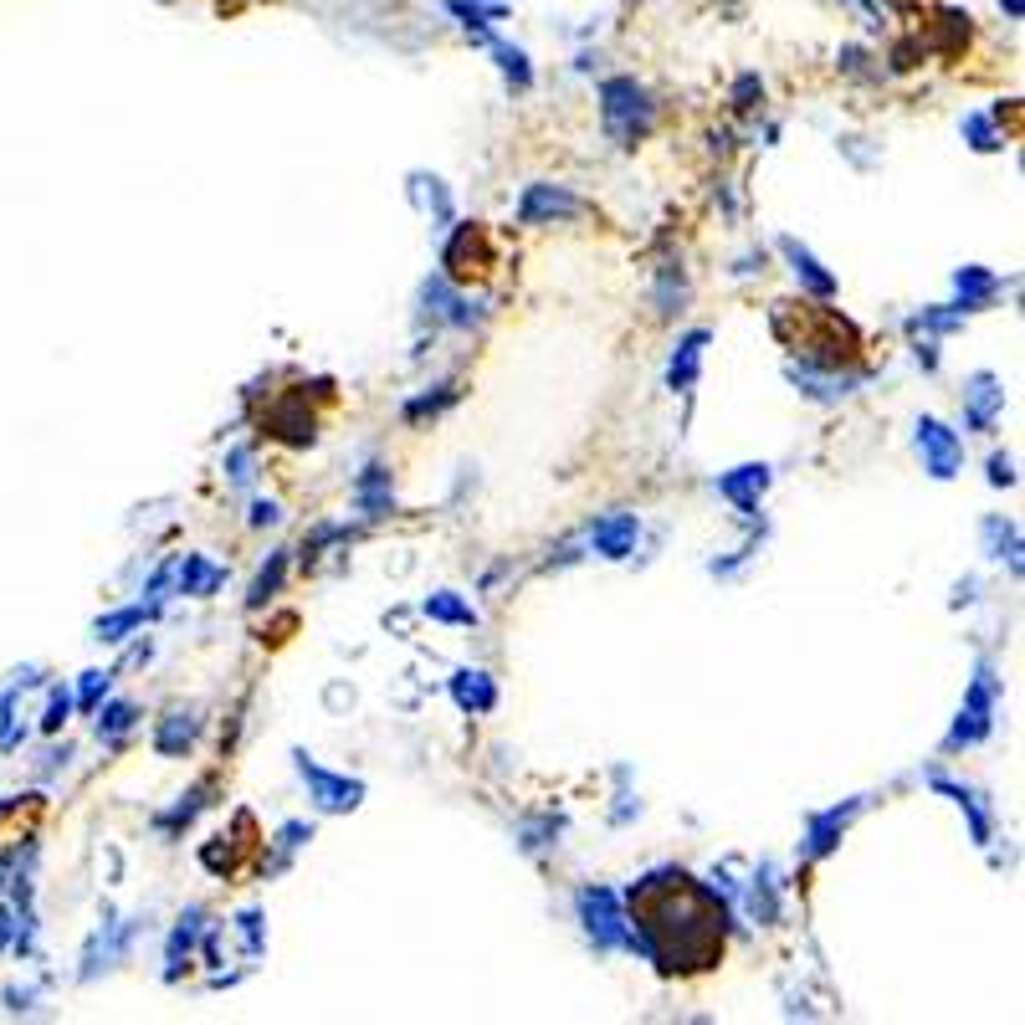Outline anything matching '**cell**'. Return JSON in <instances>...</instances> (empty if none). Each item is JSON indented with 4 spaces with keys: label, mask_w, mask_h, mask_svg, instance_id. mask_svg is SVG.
Returning <instances> with one entry per match:
<instances>
[{
    "label": "cell",
    "mask_w": 1025,
    "mask_h": 1025,
    "mask_svg": "<svg viewBox=\"0 0 1025 1025\" xmlns=\"http://www.w3.org/2000/svg\"><path fill=\"white\" fill-rule=\"evenodd\" d=\"M994 713H1000V677H994L990 662H979V667H975V682L964 688V703H958V718H954V728H949L943 749L954 754V749H969V743L990 739Z\"/></svg>",
    "instance_id": "4"
},
{
    "label": "cell",
    "mask_w": 1025,
    "mask_h": 1025,
    "mask_svg": "<svg viewBox=\"0 0 1025 1025\" xmlns=\"http://www.w3.org/2000/svg\"><path fill=\"white\" fill-rule=\"evenodd\" d=\"M979 534H985V555H990L994 564H1010V574H1021V528H1015V523L990 513V519L979 523Z\"/></svg>",
    "instance_id": "28"
},
{
    "label": "cell",
    "mask_w": 1025,
    "mask_h": 1025,
    "mask_svg": "<svg viewBox=\"0 0 1025 1025\" xmlns=\"http://www.w3.org/2000/svg\"><path fill=\"white\" fill-rule=\"evenodd\" d=\"M68 713H72V692L68 688H51L47 692V713H41V734H62Z\"/></svg>",
    "instance_id": "40"
},
{
    "label": "cell",
    "mask_w": 1025,
    "mask_h": 1025,
    "mask_svg": "<svg viewBox=\"0 0 1025 1025\" xmlns=\"http://www.w3.org/2000/svg\"><path fill=\"white\" fill-rule=\"evenodd\" d=\"M589 205L564 186H528L519 201V221L523 226H555V221H574L585 216Z\"/></svg>",
    "instance_id": "9"
},
{
    "label": "cell",
    "mask_w": 1025,
    "mask_h": 1025,
    "mask_svg": "<svg viewBox=\"0 0 1025 1025\" xmlns=\"http://www.w3.org/2000/svg\"><path fill=\"white\" fill-rule=\"evenodd\" d=\"M631 903V954L656 964L662 975H703L728 943V903L682 867L646 872L625 892Z\"/></svg>",
    "instance_id": "1"
},
{
    "label": "cell",
    "mask_w": 1025,
    "mask_h": 1025,
    "mask_svg": "<svg viewBox=\"0 0 1025 1025\" xmlns=\"http://www.w3.org/2000/svg\"><path fill=\"white\" fill-rule=\"evenodd\" d=\"M779 252H785V262H790V272L800 277V287H806L810 298H836V272L821 267V257L810 252L806 241H795V236H779Z\"/></svg>",
    "instance_id": "18"
},
{
    "label": "cell",
    "mask_w": 1025,
    "mask_h": 1025,
    "mask_svg": "<svg viewBox=\"0 0 1025 1025\" xmlns=\"http://www.w3.org/2000/svg\"><path fill=\"white\" fill-rule=\"evenodd\" d=\"M129 939H134V923H123V928L103 923L98 933H93V943H87V954H83V979H93L98 969H114L118 958L129 954Z\"/></svg>",
    "instance_id": "25"
},
{
    "label": "cell",
    "mask_w": 1025,
    "mask_h": 1025,
    "mask_svg": "<svg viewBox=\"0 0 1025 1025\" xmlns=\"http://www.w3.org/2000/svg\"><path fill=\"white\" fill-rule=\"evenodd\" d=\"M482 41L492 47V57H498V68H503V78H508L513 87H519V93H523L528 83H534V68H528V57H523L519 47H508V41H498V36H488V32H482Z\"/></svg>",
    "instance_id": "35"
},
{
    "label": "cell",
    "mask_w": 1025,
    "mask_h": 1025,
    "mask_svg": "<svg viewBox=\"0 0 1025 1025\" xmlns=\"http://www.w3.org/2000/svg\"><path fill=\"white\" fill-rule=\"evenodd\" d=\"M1000 5H1005V11H1010V16H1015V21H1021V11H1025V0H1000Z\"/></svg>",
    "instance_id": "46"
},
{
    "label": "cell",
    "mask_w": 1025,
    "mask_h": 1025,
    "mask_svg": "<svg viewBox=\"0 0 1025 1025\" xmlns=\"http://www.w3.org/2000/svg\"><path fill=\"white\" fill-rule=\"evenodd\" d=\"M452 703L462 713H472V718H482V713L498 707V682L482 667H462V672H452Z\"/></svg>",
    "instance_id": "21"
},
{
    "label": "cell",
    "mask_w": 1025,
    "mask_h": 1025,
    "mask_svg": "<svg viewBox=\"0 0 1025 1025\" xmlns=\"http://www.w3.org/2000/svg\"><path fill=\"white\" fill-rule=\"evenodd\" d=\"M641 544V519L636 513H606L589 528V549L600 559H631Z\"/></svg>",
    "instance_id": "15"
},
{
    "label": "cell",
    "mask_w": 1025,
    "mask_h": 1025,
    "mask_svg": "<svg viewBox=\"0 0 1025 1025\" xmlns=\"http://www.w3.org/2000/svg\"><path fill=\"white\" fill-rule=\"evenodd\" d=\"M283 519V508L272 503V498H257L252 503V528H267V523H277Z\"/></svg>",
    "instance_id": "44"
},
{
    "label": "cell",
    "mask_w": 1025,
    "mask_h": 1025,
    "mask_svg": "<svg viewBox=\"0 0 1025 1025\" xmlns=\"http://www.w3.org/2000/svg\"><path fill=\"white\" fill-rule=\"evenodd\" d=\"M303 841H313V821H287L283 831H277V857H272L267 872H277V867H287V857L303 846Z\"/></svg>",
    "instance_id": "38"
},
{
    "label": "cell",
    "mask_w": 1025,
    "mask_h": 1025,
    "mask_svg": "<svg viewBox=\"0 0 1025 1025\" xmlns=\"http://www.w3.org/2000/svg\"><path fill=\"white\" fill-rule=\"evenodd\" d=\"M21 739H26V723H21V682L0 692V754H16Z\"/></svg>",
    "instance_id": "31"
},
{
    "label": "cell",
    "mask_w": 1025,
    "mask_h": 1025,
    "mask_svg": "<svg viewBox=\"0 0 1025 1025\" xmlns=\"http://www.w3.org/2000/svg\"><path fill=\"white\" fill-rule=\"evenodd\" d=\"M913 441H918V456H923V472L933 482H954L964 472V437L954 426H943L939 416H923L913 426Z\"/></svg>",
    "instance_id": "8"
},
{
    "label": "cell",
    "mask_w": 1025,
    "mask_h": 1025,
    "mask_svg": "<svg viewBox=\"0 0 1025 1025\" xmlns=\"http://www.w3.org/2000/svg\"><path fill=\"white\" fill-rule=\"evenodd\" d=\"M707 344H713V329H692V334L677 338L672 365H667V390H677V395H692V385H698V374H703V354H707Z\"/></svg>",
    "instance_id": "17"
},
{
    "label": "cell",
    "mask_w": 1025,
    "mask_h": 1025,
    "mask_svg": "<svg viewBox=\"0 0 1025 1025\" xmlns=\"http://www.w3.org/2000/svg\"><path fill=\"white\" fill-rule=\"evenodd\" d=\"M16 913H11V908H0V954H5V949H11V943H16Z\"/></svg>",
    "instance_id": "45"
},
{
    "label": "cell",
    "mask_w": 1025,
    "mask_h": 1025,
    "mask_svg": "<svg viewBox=\"0 0 1025 1025\" xmlns=\"http://www.w3.org/2000/svg\"><path fill=\"white\" fill-rule=\"evenodd\" d=\"M298 401H303V395L272 405L267 416H262V431H267V437H277V441H287V446H308L319 431H313V416H303V410H298Z\"/></svg>",
    "instance_id": "23"
},
{
    "label": "cell",
    "mask_w": 1025,
    "mask_h": 1025,
    "mask_svg": "<svg viewBox=\"0 0 1025 1025\" xmlns=\"http://www.w3.org/2000/svg\"><path fill=\"white\" fill-rule=\"evenodd\" d=\"M226 472H231V488H252V446H236L231 456H226Z\"/></svg>",
    "instance_id": "42"
},
{
    "label": "cell",
    "mask_w": 1025,
    "mask_h": 1025,
    "mask_svg": "<svg viewBox=\"0 0 1025 1025\" xmlns=\"http://www.w3.org/2000/svg\"><path fill=\"white\" fill-rule=\"evenodd\" d=\"M600 118H606V134L631 150L636 139L652 134L656 103L636 78H606V83H600Z\"/></svg>",
    "instance_id": "3"
},
{
    "label": "cell",
    "mask_w": 1025,
    "mask_h": 1025,
    "mask_svg": "<svg viewBox=\"0 0 1025 1025\" xmlns=\"http://www.w3.org/2000/svg\"><path fill=\"white\" fill-rule=\"evenodd\" d=\"M743 903H749V918H754V923H779V887H774L770 867L749 882V897H743Z\"/></svg>",
    "instance_id": "32"
},
{
    "label": "cell",
    "mask_w": 1025,
    "mask_h": 1025,
    "mask_svg": "<svg viewBox=\"0 0 1025 1025\" xmlns=\"http://www.w3.org/2000/svg\"><path fill=\"white\" fill-rule=\"evenodd\" d=\"M420 313H431V319L446 323V329H472V323H477V303L462 298L456 283H446V277H431V283L420 287Z\"/></svg>",
    "instance_id": "14"
},
{
    "label": "cell",
    "mask_w": 1025,
    "mask_h": 1025,
    "mask_svg": "<svg viewBox=\"0 0 1025 1025\" xmlns=\"http://www.w3.org/2000/svg\"><path fill=\"white\" fill-rule=\"evenodd\" d=\"M861 800H846V806H831V810H815V815H806V857L821 861L831 857L841 846V836H846V825L857 821Z\"/></svg>",
    "instance_id": "13"
},
{
    "label": "cell",
    "mask_w": 1025,
    "mask_h": 1025,
    "mask_svg": "<svg viewBox=\"0 0 1025 1025\" xmlns=\"http://www.w3.org/2000/svg\"><path fill=\"white\" fill-rule=\"evenodd\" d=\"M195 739H201V718H195L190 707H169L165 718H159V728H154V754L180 759Z\"/></svg>",
    "instance_id": "22"
},
{
    "label": "cell",
    "mask_w": 1025,
    "mask_h": 1025,
    "mask_svg": "<svg viewBox=\"0 0 1025 1025\" xmlns=\"http://www.w3.org/2000/svg\"><path fill=\"white\" fill-rule=\"evenodd\" d=\"M293 770L308 785V800L323 810V815H349V810L365 806V779H349V774H329L313 754L293 749Z\"/></svg>",
    "instance_id": "6"
},
{
    "label": "cell",
    "mask_w": 1025,
    "mask_h": 1025,
    "mask_svg": "<svg viewBox=\"0 0 1025 1025\" xmlns=\"http://www.w3.org/2000/svg\"><path fill=\"white\" fill-rule=\"evenodd\" d=\"M410 195H416L420 211H431L437 216V226H446L452 221V195H446V186H441L437 175L426 180V175H410Z\"/></svg>",
    "instance_id": "34"
},
{
    "label": "cell",
    "mask_w": 1025,
    "mask_h": 1025,
    "mask_svg": "<svg viewBox=\"0 0 1025 1025\" xmlns=\"http://www.w3.org/2000/svg\"><path fill=\"white\" fill-rule=\"evenodd\" d=\"M1005 416V385L990 370H975L964 380V426L969 431H994Z\"/></svg>",
    "instance_id": "10"
},
{
    "label": "cell",
    "mask_w": 1025,
    "mask_h": 1025,
    "mask_svg": "<svg viewBox=\"0 0 1025 1025\" xmlns=\"http://www.w3.org/2000/svg\"><path fill=\"white\" fill-rule=\"evenodd\" d=\"M441 267H446L441 277H446V283H456V287L482 283V277L498 267V257H492V247H488V231H482L477 221L456 226L452 241H446V252H441Z\"/></svg>",
    "instance_id": "7"
},
{
    "label": "cell",
    "mask_w": 1025,
    "mask_h": 1025,
    "mask_svg": "<svg viewBox=\"0 0 1025 1025\" xmlns=\"http://www.w3.org/2000/svg\"><path fill=\"white\" fill-rule=\"evenodd\" d=\"M872 370H831V365H790V380L800 385V395H810V401H841V395H851V390L861 385Z\"/></svg>",
    "instance_id": "12"
},
{
    "label": "cell",
    "mask_w": 1025,
    "mask_h": 1025,
    "mask_svg": "<svg viewBox=\"0 0 1025 1025\" xmlns=\"http://www.w3.org/2000/svg\"><path fill=\"white\" fill-rule=\"evenodd\" d=\"M420 616H431V621H441V625H477V606H467L456 589L426 595V600H420Z\"/></svg>",
    "instance_id": "30"
},
{
    "label": "cell",
    "mask_w": 1025,
    "mask_h": 1025,
    "mask_svg": "<svg viewBox=\"0 0 1025 1025\" xmlns=\"http://www.w3.org/2000/svg\"><path fill=\"white\" fill-rule=\"evenodd\" d=\"M354 508H359L365 519H385L390 508H395V477H390V467L370 462V467L354 477Z\"/></svg>",
    "instance_id": "20"
},
{
    "label": "cell",
    "mask_w": 1025,
    "mask_h": 1025,
    "mask_svg": "<svg viewBox=\"0 0 1025 1025\" xmlns=\"http://www.w3.org/2000/svg\"><path fill=\"white\" fill-rule=\"evenodd\" d=\"M954 293H958V298H954L958 313H979L985 303H994V298L1005 293V277H1000V272H990V267H975V262H969V267L954 272Z\"/></svg>",
    "instance_id": "19"
},
{
    "label": "cell",
    "mask_w": 1025,
    "mask_h": 1025,
    "mask_svg": "<svg viewBox=\"0 0 1025 1025\" xmlns=\"http://www.w3.org/2000/svg\"><path fill=\"white\" fill-rule=\"evenodd\" d=\"M287 559H293V555H287V549H277V555L262 564V574H257L252 589H247V610H262L272 595H277V585H283V574H287Z\"/></svg>",
    "instance_id": "33"
},
{
    "label": "cell",
    "mask_w": 1025,
    "mask_h": 1025,
    "mask_svg": "<svg viewBox=\"0 0 1025 1025\" xmlns=\"http://www.w3.org/2000/svg\"><path fill=\"white\" fill-rule=\"evenodd\" d=\"M964 139H969V144H975L979 154H994L1000 144H1005V139L994 134V123H990L985 114H969V118H964Z\"/></svg>",
    "instance_id": "39"
},
{
    "label": "cell",
    "mask_w": 1025,
    "mask_h": 1025,
    "mask_svg": "<svg viewBox=\"0 0 1025 1025\" xmlns=\"http://www.w3.org/2000/svg\"><path fill=\"white\" fill-rule=\"evenodd\" d=\"M456 401V385H437V395H420V401L405 405V420H420V416H437L446 405Z\"/></svg>",
    "instance_id": "41"
},
{
    "label": "cell",
    "mask_w": 1025,
    "mask_h": 1025,
    "mask_svg": "<svg viewBox=\"0 0 1025 1025\" xmlns=\"http://www.w3.org/2000/svg\"><path fill=\"white\" fill-rule=\"evenodd\" d=\"M93 713H98V723H93V734H98V743H118V739H123V734H129V728L139 723V707H134V703H123V698H114V703L103 698V703L93 707Z\"/></svg>",
    "instance_id": "29"
},
{
    "label": "cell",
    "mask_w": 1025,
    "mask_h": 1025,
    "mask_svg": "<svg viewBox=\"0 0 1025 1025\" xmlns=\"http://www.w3.org/2000/svg\"><path fill=\"white\" fill-rule=\"evenodd\" d=\"M108 688H114V672L108 667H93V672H83V682H78V692H72V707H83V713H93V707L108 698Z\"/></svg>",
    "instance_id": "37"
},
{
    "label": "cell",
    "mask_w": 1025,
    "mask_h": 1025,
    "mask_svg": "<svg viewBox=\"0 0 1025 1025\" xmlns=\"http://www.w3.org/2000/svg\"><path fill=\"white\" fill-rule=\"evenodd\" d=\"M205 939V913L190 908L180 923H175V933H169L165 943V979H180V969H186V958L195 954V943Z\"/></svg>",
    "instance_id": "27"
},
{
    "label": "cell",
    "mask_w": 1025,
    "mask_h": 1025,
    "mask_svg": "<svg viewBox=\"0 0 1025 1025\" xmlns=\"http://www.w3.org/2000/svg\"><path fill=\"white\" fill-rule=\"evenodd\" d=\"M928 785L939 795H949L958 810H964V821H969V836H975V846H990L994 841V810L979 800L969 785H958V779H949V774H928Z\"/></svg>",
    "instance_id": "16"
},
{
    "label": "cell",
    "mask_w": 1025,
    "mask_h": 1025,
    "mask_svg": "<svg viewBox=\"0 0 1025 1025\" xmlns=\"http://www.w3.org/2000/svg\"><path fill=\"white\" fill-rule=\"evenodd\" d=\"M774 334L790 344V354H800L806 365H831V370H851L861 354V334L841 319L831 298L815 303H774Z\"/></svg>",
    "instance_id": "2"
},
{
    "label": "cell",
    "mask_w": 1025,
    "mask_h": 1025,
    "mask_svg": "<svg viewBox=\"0 0 1025 1025\" xmlns=\"http://www.w3.org/2000/svg\"><path fill=\"white\" fill-rule=\"evenodd\" d=\"M221 585H226V570H221V564H211L205 555H180V564H175V589H180V595L205 600V595H216Z\"/></svg>",
    "instance_id": "26"
},
{
    "label": "cell",
    "mask_w": 1025,
    "mask_h": 1025,
    "mask_svg": "<svg viewBox=\"0 0 1025 1025\" xmlns=\"http://www.w3.org/2000/svg\"><path fill=\"white\" fill-rule=\"evenodd\" d=\"M857 5L867 11V16H877V0H857Z\"/></svg>",
    "instance_id": "47"
},
{
    "label": "cell",
    "mask_w": 1025,
    "mask_h": 1025,
    "mask_svg": "<svg viewBox=\"0 0 1025 1025\" xmlns=\"http://www.w3.org/2000/svg\"><path fill=\"white\" fill-rule=\"evenodd\" d=\"M205 795H211V779H205V785H195V790H190V795H180V806L169 810V815H159V821H154V825H159L165 836H175L180 825H190V821H195V815H201L205 806H211Z\"/></svg>",
    "instance_id": "36"
},
{
    "label": "cell",
    "mask_w": 1025,
    "mask_h": 1025,
    "mask_svg": "<svg viewBox=\"0 0 1025 1025\" xmlns=\"http://www.w3.org/2000/svg\"><path fill=\"white\" fill-rule=\"evenodd\" d=\"M154 616H159V606H154V600H139V606L108 610V616H98V621H93V641H103V646H118V641L134 636L139 625H150Z\"/></svg>",
    "instance_id": "24"
},
{
    "label": "cell",
    "mask_w": 1025,
    "mask_h": 1025,
    "mask_svg": "<svg viewBox=\"0 0 1025 1025\" xmlns=\"http://www.w3.org/2000/svg\"><path fill=\"white\" fill-rule=\"evenodd\" d=\"M770 482H774L770 462H743V467H734V472H723V477H718V498H728L743 519H754L759 498L770 492Z\"/></svg>",
    "instance_id": "11"
},
{
    "label": "cell",
    "mask_w": 1025,
    "mask_h": 1025,
    "mask_svg": "<svg viewBox=\"0 0 1025 1025\" xmlns=\"http://www.w3.org/2000/svg\"><path fill=\"white\" fill-rule=\"evenodd\" d=\"M574 913H580L585 939L595 943V949H625V954H631V918H625L621 892L580 887V892H574Z\"/></svg>",
    "instance_id": "5"
},
{
    "label": "cell",
    "mask_w": 1025,
    "mask_h": 1025,
    "mask_svg": "<svg viewBox=\"0 0 1025 1025\" xmlns=\"http://www.w3.org/2000/svg\"><path fill=\"white\" fill-rule=\"evenodd\" d=\"M990 488H1015V462L1005 452L990 456Z\"/></svg>",
    "instance_id": "43"
}]
</instances>
